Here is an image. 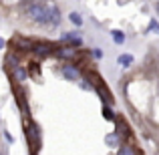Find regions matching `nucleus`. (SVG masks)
Instances as JSON below:
<instances>
[{"mask_svg":"<svg viewBox=\"0 0 159 155\" xmlns=\"http://www.w3.org/2000/svg\"><path fill=\"white\" fill-rule=\"evenodd\" d=\"M133 61H135L133 54H121V57H119V65L125 66V69H129V66L133 65Z\"/></svg>","mask_w":159,"mask_h":155,"instance_id":"obj_5","label":"nucleus"},{"mask_svg":"<svg viewBox=\"0 0 159 155\" xmlns=\"http://www.w3.org/2000/svg\"><path fill=\"white\" fill-rule=\"evenodd\" d=\"M155 12H157V14H159V2L155 4Z\"/></svg>","mask_w":159,"mask_h":155,"instance_id":"obj_15","label":"nucleus"},{"mask_svg":"<svg viewBox=\"0 0 159 155\" xmlns=\"http://www.w3.org/2000/svg\"><path fill=\"white\" fill-rule=\"evenodd\" d=\"M24 10H26V16L30 20H34L36 24L47 26V4L44 2H28L24 6Z\"/></svg>","mask_w":159,"mask_h":155,"instance_id":"obj_1","label":"nucleus"},{"mask_svg":"<svg viewBox=\"0 0 159 155\" xmlns=\"http://www.w3.org/2000/svg\"><path fill=\"white\" fill-rule=\"evenodd\" d=\"M62 75H65L69 81H79V79H81V71H79L77 66H73V65H65L62 66Z\"/></svg>","mask_w":159,"mask_h":155,"instance_id":"obj_2","label":"nucleus"},{"mask_svg":"<svg viewBox=\"0 0 159 155\" xmlns=\"http://www.w3.org/2000/svg\"><path fill=\"white\" fill-rule=\"evenodd\" d=\"M4 44H6V43H4V39H0V48H2Z\"/></svg>","mask_w":159,"mask_h":155,"instance_id":"obj_14","label":"nucleus"},{"mask_svg":"<svg viewBox=\"0 0 159 155\" xmlns=\"http://www.w3.org/2000/svg\"><path fill=\"white\" fill-rule=\"evenodd\" d=\"M119 153L121 155H131V153H135V149L129 147V145H125V147H119Z\"/></svg>","mask_w":159,"mask_h":155,"instance_id":"obj_10","label":"nucleus"},{"mask_svg":"<svg viewBox=\"0 0 159 155\" xmlns=\"http://www.w3.org/2000/svg\"><path fill=\"white\" fill-rule=\"evenodd\" d=\"M14 75H16V79H18V81H26V77H28L26 69H22V66H16Z\"/></svg>","mask_w":159,"mask_h":155,"instance_id":"obj_7","label":"nucleus"},{"mask_svg":"<svg viewBox=\"0 0 159 155\" xmlns=\"http://www.w3.org/2000/svg\"><path fill=\"white\" fill-rule=\"evenodd\" d=\"M107 145L109 147H117V145H119V135H117V133L107 135Z\"/></svg>","mask_w":159,"mask_h":155,"instance_id":"obj_6","label":"nucleus"},{"mask_svg":"<svg viewBox=\"0 0 159 155\" xmlns=\"http://www.w3.org/2000/svg\"><path fill=\"white\" fill-rule=\"evenodd\" d=\"M93 57L95 58H103V51H101V48H95V51H93Z\"/></svg>","mask_w":159,"mask_h":155,"instance_id":"obj_12","label":"nucleus"},{"mask_svg":"<svg viewBox=\"0 0 159 155\" xmlns=\"http://www.w3.org/2000/svg\"><path fill=\"white\" fill-rule=\"evenodd\" d=\"M111 36H113V40H115V43H119V44L125 43V34H123V32H119V30H113Z\"/></svg>","mask_w":159,"mask_h":155,"instance_id":"obj_9","label":"nucleus"},{"mask_svg":"<svg viewBox=\"0 0 159 155\" xmlns=\"http://www.w3.org/2000/svg\"><path fill=\"white\" fill-rule=\"evenodd\" d=\"M73 54H75L73 44H70V47H61L57 51V57H61V58H73Z\"/></svg>","mask_w":159,"mask_h":155,"instance_id":"obj_4","label":"nucleus"},{"mask_svg":"<svg viewBox=\"0 0 159 155\" xmlns=\"http://www.w3.org/2000/svg\"><path fill=\"white\" fill-rule=\"evenodd\" d=\"M79 85H81L83 89H91V85H89V83H85V81H81V83H79Z\"/></svg>","mask_w":159,"mask_h":155,"instance_id":"obj_13","label":"nucleus"},{"mask_svg":"<svg viewBox=\"0 0 159 155\" xmlns=\"http://www.w3.org/2000/svg\"><path fill=\"white\" fill-rule=\"evenodd\" d=\"M69 20L75 24V26H83V18L77 14V12H70V14H69Z\"/></svg>","mask_w":159,"mask_h":155,"instance_id":"obj_8","label":"nucleus"},{"mask_svg":"<svg viewBox=\"0 0 159 155\" xmlns=\"http://www.w3.org/2000/svg\"><path fill=\"white\" fill-rule=\"evenodd\" d=\"M51 51H52V47H51V44H47V43L34 44V52L39 54V57H44V54H51Z\"/></svg>","mask_w":159,"mask_h":155,"instance_id":"obj_3","label":"nucleus"},{"mask_svg":"<svg viewBox=\"0 0 159 155\" xmlns=\"http://www.w3.org/2000/svg\"><path fill=\"white\" fill-rule=\"evenodd\" d=\"M149 26H151L153 32H157V34H159V22H157V20H151V24H149Z\"/></svg>","mask_w":159,"mask_h":155,"instance_id":"obj_11","label":"nucleus"}]
</instances>
